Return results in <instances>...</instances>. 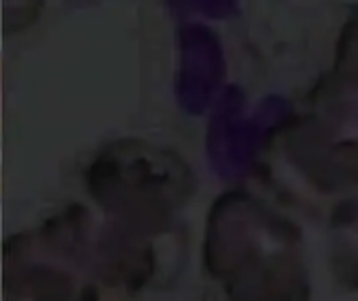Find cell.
Instances as JSON below:
<instances>
[{"label": "cell", "instance_id": "6da1fadb", "mask_svg": "<svg viewBox=\"0 0 358 301\" xmlns=\"http://www.w3.org/2000/svg\"><path fill=\"white\" fill-rule=\"evenodd\" d=\"M229 226V264L224 277L241 298L306 300L310 281L302 230L271 205L239 195L222 212Z\"/></svg>", "mask_w": 358, "mask_h": 301}, {"label": "cell", "instance_id": "7a4b0ae2", "mask_svg": "<svg viewBox=\"0 0 358 301\" xmlns=\"http://www.w3.org/2000/svg\"><path fill=\"white\" fill-rule=\"evenodd\" d=\"M294 170L319 193L358 189V96L313 92V111L283 128Z\"/></svg>", "mask_w": 358, "mask_h": 301}, {"label": "cell", "instance_id": "3957f363", "mask_svg": "<svg viewBox=\"0 0 358 301\" xmlns=\"http://www.w3.org/2000/svg\"><path fill=\"white\" fill-rule=\"evenodd\" d=\"M331 268L336 281L358 291V197L346 199L331 212Z\"/></svg>", "mask_w": 358, "mask_h": 301}, {"label": "cell", "instance_id": "277c9868", "mask_svg": "<svg viewBox=\"0 0 358 301\" xmlns=\"http://www.w3.org/2000/svg\"><path fill=\"white\" fill-rule=\"evenodd\" d=\"M313 92L358 96V4L350 8V15L340 31L331 73H327Z\"/></svg>", "mask_w": 358, "mask_h": 301}, {"label": "cell", "instance_id": "5b68a950", "mask_svg": "<svg viewBox=\"0 0 358 301\" xmlns=\"http://www.w3.org/2000/svg\"><path fill=\"white\" fill-rule=\"evenodd\" d=\"M0 197H2V186H0Z\"/></svg>", "mask_w": 358, "mask_h": 301}]
</instances>
